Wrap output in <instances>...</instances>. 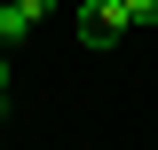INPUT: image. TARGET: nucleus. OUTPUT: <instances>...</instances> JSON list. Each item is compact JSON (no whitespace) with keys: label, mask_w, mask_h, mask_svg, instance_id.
Wrapping results in <instances>:
<instances>
[{"label":"nucleus","mask_w":158,"mask_h":150,"mask_svg":"<svg viewBox=\"0 0 158 150\" xmlns=\"http://www.w3.org/2000/svg\"><path fill=\"white\" fill-rule=\"evenodd\" d=\"M127 32H135V24H127L118 0H79V40H87V48H118Z\"/></svg>","instance_id":"1"},{"label":"nucleus","mask_w":158,"mask_h":150,"mask_svg":"<svg viewBox=\"0 0 158 150\" xmlns=\"http://www.w3.org/2000/svg\"><path fill=\"white\" fill-rule=\"evenodd\" d=\"M63 0H8V8H0V48H16V40H32L40 24L56 16Z\"/></svg>","instance_id":"2"},{"label":"nucleus","mask_w":158,"mask_h":150,"mask_svg":"<svg viewBox=\"0 0 158 150\" xmlns=\"http://www.w3.org/2000/svg\"><path fill=\"white\" fill-rule=\"evenodd\" d=\"M118 8H127V24H135V32H150V24H158V0H118Z\"/></svg>","instance_id":"3"},{"label":"nucleus","mask_w":158,"mask_h":150,"mask_svg":"<svg viewBox=\"0 0 158 150\" xmlns=\"http://www.w3.org/2000/svg\"><path fill=\"white\" fill-rule=\"evenodd\" d=\"M0 95H8V48H0Z\"/></svg>","instance_id":"4"},{"label":"nucleus","mask_w":158,"mask_h":150,"mask_svg":"<svg viewBox=\"0 0 158 150\" xmlns=\"http://www.w3.org/2000/svg\"><path fill=\"white\" fill-rule=\"evenodd\" d=\"M0 111H8V95H0Z\"/></svg>","instance_id":"5"},{"label":"nucleus","mask_w":158,"mask_h":150,"mask_svg":"<svg viewBox=\"0 0 158 150\" xmlns=\"http://www.w3.org/2000/svg\"><path fill=\"white\" fill-rule=\"evenodd\" d=\"M0 8H8V0H0Z\"/></svg>","instance_id":"6"}]
</instances>
